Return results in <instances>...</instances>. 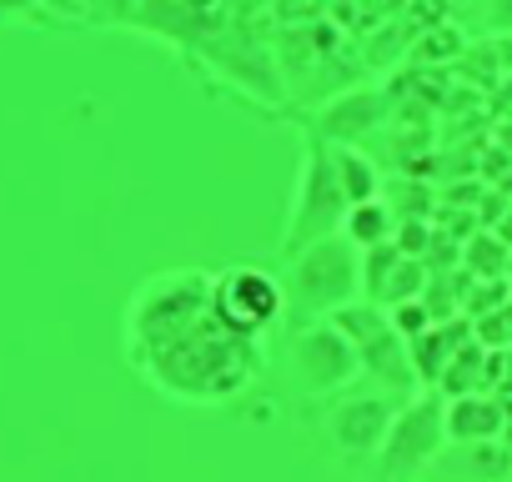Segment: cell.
<instances>
[{
    "label": "cell",
    "mask_w": 512,
    "mask_h": 482,
    "mask_svg": "<svg viewBox=\"0 0 512 482\" xmlns=\"http://www.w3.org/2000/svg\"><path fill=\"white\" fill-rule=\"evenodd\" d=\"M126 357L156 392L201 407L236 397L262 362L251 337L216 317L211 272L146 277L126 307Z\"/></svg>",
    "instance_id": "obj_1"
},
{
    "label": "cell",
    "mask_w": 512,
    "mask_h": 482,
    "mask_svg": "<svg viewBox=\"0 0 512 482\" xmlns=\"http://www.w3.org/2000/svg\"><path fill=\"white\" fill-rule=\"evenodd\" d=\"M211 302H216V317L236 332V337H262L277 317H282V282L267 272V267H221L211 272Z\"/></svg>",
    "instance_id": "obj_2"
},
{
    "label": "cell",
    "mask_w": 512,
    "mask_h": 482,
    "mask_svg": "<svg viewBox=\"0 0 512 482\" xmlns=\"http://www.w3.org/2000/svg\"><path fill=\"white\" fill-rule=\"evenodd\" d=\"M36 6H41V0H0V21H16V16H26Z\"/></svg>",
    "instance_id": "obj_3"
}]
</instances>
